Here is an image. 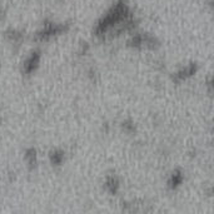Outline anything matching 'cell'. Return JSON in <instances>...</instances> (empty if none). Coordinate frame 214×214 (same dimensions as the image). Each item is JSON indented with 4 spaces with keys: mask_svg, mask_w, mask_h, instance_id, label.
Listing matches in <instances>:
<instances>
[{
    "mask_svg": "<svg viewBox=\"0 0 214 214\" xmlns=\"http://www.w3.org/2000/svg\"><path fill=\"white\" fill-rule=\"evenodd\" d=\"M180 180H182V178H180V175H178V174H175L174 176H173V185H176L178 183H180Z\"/></svg>",
    "mask_w": 214,
    "mask_h": 214,
    "instance_id": "cell-1",
    "label": "cell"
}]
</instances>
